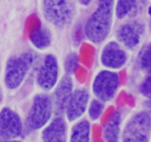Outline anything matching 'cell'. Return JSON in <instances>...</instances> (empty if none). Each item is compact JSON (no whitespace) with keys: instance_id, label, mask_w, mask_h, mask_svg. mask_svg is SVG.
I'll return each instance as SVG.
<instances>
[{"instance_id":"ba28073f","label":"cell","mask_w":151,"mask_h":142,"mask_svg":"<svg viewBox=\"0 0 151 142\" xmlns=\"http://www.w3.org/2000/svg\"><path fill=\"white\" fill-rule=\"evenodd\" d=\"M58 77V63L53 55H48L38 71L37 82L45 91H50L57 84Z\"/></svg>"},{"instance_id":"2e32d148","label":"cell","mask_w":151,"mask_h":142,"mask_svg":"<svg viewBox=\"0 0 151 142\" xmlns=\"http://www.w3.org/2000/svg\"><path fill=\"white\" fill-rule=\"evenodd\" d=\"M121 122V113L116 111L108 122L104 130V136L107 142H117Z\"/></svg>"},{"instance_id":"d6986e66","label":"cell","mask_w":151,"mask_h":142,"mask_svg":"<svg viewBox=\"0 0 151 142\" xmlns=\"http://www.w3.org/2000/svg\"><path fill=\"white\" fill-rule=\"evenodd\" d=\"M104 110L103 102L99 100H94L91 102L88 107V115L92 120H97L101 116Z\"/></svg>"},{"instance_id":"7a4b0ae2","label":"cell","mask_w":151,"mask_h":142,"mask_svg":"<svg viewBox=\"0 0 151 142\" xmlns=\"http://www.w3.org/2000/svg\"><path fill=\"white\" fill-rule=\"evenodd\" d=\"M43 12L50 23L59 28L69 25L75 14L74 0H43Z\"/></svg>"},{"instance_id":"e0dca14e","label":"cell","mask_w":151,"mask_h":142,"mask_svg":"<svg viewBox=\"0 0 151 142\" xmlns=\"http://www.w3.org/2000/svg\"><path fill=\"white\" fill-rule=\"evenodd\" d=\"M89 123L87 121H81L72 129L70 142H89Z\"/></svg>"},{"instance_id":"7c38bea8","label":"cell","mask_w":151,"mask_h":142,"mask_svg":"<svg viewBox=\"0 0 151 142\" xmlns=\"http://www.w3.org/2000/svg\"><path fill=\"white\" fill-rule=\"evenodd\" d=\"M73 90V83L70 77L66 76L59 82L55 90L53 95L52 105L55 112L61 114L65 111L68 101L70 98Z\"/></svg>"},{"instance_id":"9c48e42d","label":"cell","mask_w":151,"mask_h":142,"mask_svg":"<svg viewBox=\"0 0 151 142\" xmlns=\"http://www.w3.org/2000/svg\"><path fill=\"white\" fill-rule=\"evenodd\" d=\"M22 131L20 117L10 108H3L0 112V136L4 138L19 136Z\"/></svg>"},{"instance_id":"52a82bcc","label":"cell","mask_w":151,"mask_h":142,"mask_svg":"<svg viewBox=\"0 0 151 142\" xmlns=\"http://www.w3.org/2000/svg\"><path fill=\"white\" fill-rule=\"evenodd\" d=\"M145 32V26L137 21L127 22L117 31L118 40L128 49H134L140 44Z\"/></svg>"},{"instance_id":"ac0fdd59","label":"cell","mask_w":151,"mask_h":142,"mask_svg":"<svg viewBox=\"0 0 151 142\" xmlns=\"http://www.w3.org/2000/svg\"><path fill=\"white\" fill-rule=\"evenodd\" d=\"M139 65L141 69L151 75V42L141 52L139 57Z\"/></svg>"},{"instance_id":"3957f363","label":"cell","mask_w":151,"mask_h":142,"mask_svg":"<svg viewBox=\"0 0 151 142\" xmlns=\"http://www.w3.org/2000/svg\"><path fill=\"white\" fill-rule=\"evenodd\" d=\"M151 133V114L148 111L136 113L124 129L123 142H149Z\"/></svg>"},{"instance_id":"4fadbf2b","label":"cell","mask_w":151,"mask_h":142,"mask_svg":"<svg viewBox=\"0 0 151 142\" xmlns=\"http://www.w3.org/2000/svg\"><path fill=\"white\" fill-rule=\"evenodd\" d=\"M66 125L62 118H55L42 133V142H66Z\"/></svg>"},{"instance_id":"7402d4cb","label":"cell","mask_w":151,"mask_h":142,"mask_svg":"<svg viewBox=\"0 0 151 142\" xmlns=\"http://www.w3.org/2000/svg\"><path fill=\"white\" fill-rule=\"evenodd\" d=\"M79 1L83 5H88L92 0H79Z\"/></svg>"},{"instance_id":"30bf717a","label":"cell","mask_w":151,"mask_h":142,"mask_svg":"<svg viewBox=\"0 0 151 142\" xmlns=\"http://www.w3.org/2000/svg\"><path fill=\"white\" fill-rule=\"evenodd\" d=\"M127 59L126 52L115 41L108 43L103 47L100 56L102 64L112 69L122 68L126 63Z\"/></svg>"},{"instance_id":"9a60e30c","label":"cell","mask_w":151,"mask_h":142,"mask_svg":"<svg viewBox=\"0 0 151 142\" xmlns=\"http://www.w3.org/2000/svg\"><path fill=\"white\" fill-rule=\"evenodd\" d=\"M115 11L116 16L119 19H122L127 16L134 17L138 12L137 0H117Z\"/></svg>"},{"instance_id":"44dd1931","label":"cell","mask_w":151,"mask_h":142,"mask_svg":"<svg viewBox=\"0 0 151 142\" xmlns=\"http://www.w3.org/2000/svg\"><path fill=\"white\" fill-rule=\"evenodd\" d=\"M139 91L144 97L151 99V75H147L142 81L139 86Z\"/></svg>"},{"instance_id":"603a6c76","label":"cell","mask_w":151,"mask_h":142,"mask_svg":"<svg viewBox=\"0 0 151 142\" xmlns=\"http://www.w3.org/2000/svg\"><path fill=\"white\" fill-rule=\"evenodd\" d=\"M148 16H149V19H150V28L151 30V6H150L148 8Z\"/></svg>"},{"instance_id":"cb8c5ba5","label":"cell","mask_w":151,"mask_h":142,"mask_svg":"<svg viewBox=\"0 0 151 142\" xmlns=\"http://www.w3.org/2000/svg\"><path fill=\"white\" fill-rule=\"evenodd\" d=\"M1 99H2V94H1V90H0V102H1Z\"/></svg>"},{"instance_id":"6da1fadb","label":"cell","mask_w":151,"mask_h":142,"mask_svg":"<svg viewBox=\"0 0 151 142\" xmlns=\"http://www.w3.org/2000/svg\"><path fill=\"white\" fill-rule=\"evenodd\" d=\"M114 11V0H98L85 25V34L90 41L100 44L107 38L113 23Z\"/></svg>"},{"instance_id":"5b68a950","label":"cell","mask_w":151,"mask_h":142,"mask_svg":"<svg viewBox=\"0 0 151 142\" xmlns=\"http://www.w3.org/2000/svg\"><path fill=\"white\" fill-rule=\"evenodd\" d=\"M52 109V101L48 95L41 94L35 96L28 113V127L31 130H38L44 127L50 120Z\"/></svg>"},{"instance_id":"d4e9b609","label":"cell","mask_w":151,"mask_h":142,"mask_svg":"<svg viewBox=\"0 0 151 142\" xmlns=\"http://www.w3.org/2000/svg\"><path fill=\"white\" fill-rule=\"evenodd\" d=\"M4 142H22V141H4Z\"/></svg>"},{"instance_id":"5bb4252c","label":"cell","mask_w":151,"mask_h":142,"mask_svg":"<svg viewBox=\"0 0 151 142\" xmlns=\"http://www.w3.org/2000/svg\"><path fill=\"white\" fill-rule=\"evenodd\" d=\"M29 39L34 47L39 49H44L51 44V34L46 27H39L31 32Z\"/></svg>"},{"instance_id":"8992f818","label":"cell","mask_w":151,"mask_h":142,"mask_svg":"<svg viewBox=\"0 0 151 142\" xmlns=\"http://www.w3.org/2000/svg\"><path fill=\"white\" fill-rule=\"evenodd\" d=\"M119 85V76L115 72L103 70L94 77L92 91L101 102H109L115 97Z\"/></svg>"},{"instance_id":"8fae6325","label":"cell","mask_w":151,"mask_h":142,"mask_svg":"<svg viewBox=\"0 0 151 142\" xmlns=\"http://www.w3.org/2000/svg\"><path fill=\"white\" fill-rule=\"evenodd\" d=\"M88 100L89 94L84 88L73 91L65 108L67 119L73 122L82 116L88 107Z\"/></svg>"},{"instance_id":"ffe728a7","label":"cell","mask_w":151,"mask_h":142,"mask_svg":"<svg viewBox=\"0 0 151 142\" xmlns=\"http://www.w3.org/2000/svg\"><path fill=\"white\" fill-rule=\"evenodd\" d=\"M78 64V56L75 53H71L67 56L65 61V70L68 75L73 73Z\"/></svg>"},{"instance_id":"277c9868","label":"cell","mask_w":151,"mask_h":142,"mask_svg":"<svg viewBox=\"0 0 151 142\" xmlns=\"http://www.w3.org/2000/svg\"><path fill=\"white\" fill-rule=\"evenodd\" d=\"M33 62V55L25 52L8 60L5 70V84L10 89H16L24 80Z\"/></svg>"}]
</instances>
